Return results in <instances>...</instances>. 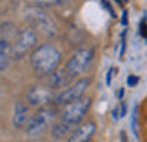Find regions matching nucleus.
Returning a JSON list of instances; mask_svg holds the SVG:
<instances>
[{"mask_svg":"<svg viewBox=\"0 0 147 142\" xmlns=\"http://www.w3.org/2000/svg\"><path fill=\"white\" fill-rule=\"evenodd\" d=\"M94 131H96V124L93 120L80 122L78 126H75V129H73L71 135L65 139V142H89L93 139Z\"/></svg>","mask_w":147,"mask_h":142,"instance_id":"nucleus-10","label":"nucleus"},{"mask_svg":"<svg viewBox=\"0 0 147 142\" xmlns=\"http://www.w3.org/2000/svg\"><path fill=\"white\" fill-rule=\"evenodd\" d=\"M116 2H118V4H120V5H123V4H125V2H127V0H116Z\"/></svg>","mask_w":147,"mask_h":142,"instance_id":"nucleus-21","label":"nucleus"},{"mask_svg":"<svg viewBox=\"0 0 147 142\" xmlns=\"http://www.w3.org/2000/svg\"><path fill=\"white\" fill-rule=\"evenodd\" d=\"M89 86H91V78H87V77L75 78L67 88L56 91V95H55V106L60 107V106L67 104V102H73V100H78V99H82V96H86V91H87Z\"/></svg>","mask_w":147,"mask_h":142,"instance_id":"nucleus-5","label":"nucleus"},{"mask_svg":"<svg viewBox=\"0 0 147 142\" xmlns=\"http://www.w3.org/2000/svg\"><path fill=\"white\" fill-rule=\"evenodd\" d=\"M122 13H123V15H122V24L127 27V22H129V15H127V11H122Z\"/></svg>","mask_w":147,"mask_h":142,"instance_id":"nucleus-16","label":"nucleus"},{"mask_svg":"<svg viewBox=\"0 0 147 142\" xmlns=\"http://www.w3.org/2000/svg\"><path fill=\"white\" fill-rule=\"evenodd\" d=\"M133 129L136 133V111H133Z\"/></svg>","mask_w":147,"mask_h":142,"instance_id":"nucleus-20","label":"nucleus"},{"mask_svg":"<svg viewBox=\"0 0 147 142\" xmlns=\"http://www.w3.org/2000/svg\"><path fill=\"white\" fill-rule=\"evenodd\" d=\"M136 84H138V77H134V75L127 77V86H136Z\"/></svg>","mask_w":147,"mask_h":142,"instance_id":"nucleus-15","label":"nucleus"},{"mask_svg":"<svg viewBox=\"0 0 147 142\" xmlns=\"http://www.w3.org/2000/svg\"><path fill=\"white\" fill-rule=\"evenodd\" d=\"M11 44L5 38H0V73L5 71L13 62V53H11Z\"/></svg>","mask_w":147,"mask_h":142,"instance_id":"nucleus-13","label":"nucleus"},{"mask_svg":"<svg viewBox=\"0 0 147 142\" xmlns=\"http://www.w3.org/2000/svg\"><path fill=\"white\" fill-rule=\"evenodd\" d=\"M31 2L35 4V5H46V4L51 2V0H31Z\"/></svg>","mask_w":147,"mask_h":142,"instance_id":"nucleus-18","label":"nucleus"},{"mask_svg":"<svg viewBox=\"0 0 147 142\" xmlns=\"http://www.w3.org/2000/svg\"><path fill=\"white\" fill-rule=\"evenodd\" d=\"M91 104L93 102H91L89 96H82V99H78V100L67 102V104L58 107V118L67 122V124H71V126H78L89 113Z\"/></svg>","mask_w":147,"mask_h":142,"instance_id":"nucleus-3","label":"nucleus"},{"mask_svg":"<svg viewBox=\"0 0 147 142\" xmlns=\"http://www.w3.org/2000/svg\"><path fill=\"white\" fill-rule=\"evenodd\" d=\"M73 80H75V77H73L65 67H58V69H55L53 73H49L46 77V86L51 88L53 91H60V89L69 86Z\"/></svg>","mask_w":147,"mask_h":142,"instance_id":"nucleus-9","label":"nucleus"},{"mask_svg":"<svg viewBox=\"0 0 147 142\" xmlns=\"http://www.w3.org/2000/svg\"><path fill=\"white\" fill-rule=\"evenodd\" d=\"M73 129H75V126H71V124L56 118V120L53 122V126H51V129H49V133H51V137H53L55 140H65L71 135Z\"/></svg>","mask_w":147,"mask_h":142,"instance_id":"nucleus-12","label":"nucleus"},{"mask_svg":"<svg viewBox=\"0 0 147 142\" xmlns=\"http://www.w3.org/2000/svg\"><path fill=\"white\" fill-rule=\"evenodd\" d=\"M113 118H115V120H118V118H120V109H118V107H115V109H113Z\"/></svg>","mask_w":147,"mask_h":142,"instance_id":"nucleus-19","label":"nucleus"},{"mask_svg":"<svg viewBox=\"0 0 147 142\" xmlns=\"http://www.w3.org/2000/svg\"><path fill=\"white\" fill-rule=\"evenodd\" d=\"M115 71H116V67H111V69L107 71V77H105V84H107V86H111V80H113V77H115Z\"/></svg>","mask_w":147,"mask_h":142,"instance_id":"nucleus-14","label":"nucleus"},{"mask_svg":"<svg viewBox=\"0 0 147 142\" xmlns=\"http://www.w3.org/2000/svg\"><path fill=\"white\" fill-rule=\"evenodd\" d=\"M31 106L27 104L26 100H18L13 107V126L16 129H26V126L29 124V118H31Z\"/></svg>","mask_w":147,"mask_h":142,"instance_id":"nucleus-11","label":"nucleus"},{"mask_svg":"<svg viewBox=\"0 0 147 142\" xmlns=\"http://www.w3.org/2000/svg\"><path fill=\"white\" fill-rule=\"evenodd\" d=\"M55 95L56 91H53L51 88L44 86V84H35L27 89L26 93V102L35 109L40 107H47V106H55Z\"/></svg>","mask_w":147,"mask_h":142,"instance_id":"nucleus-8","label":"nucleus"},{"mask_svg":"<svg viewBox=\"0 0 147 142\" xmlns=\"http://www.w3.org/2000/svg\"><path fill=\"white\" fill-rule=\"evenodd\" d=\"M38 46V33L33 27H22L16 33L13 44H11V53H13V60H22L24 56H29L31 51Z\"/></svg>","mask_w":147,"mask_h":142,"instance_id":"nucleus-4","label":"nucleus"},{"mask_svg":"<svg viewBox=\"0 0 147 142\" xmlns=\"http://www.w3.org/2000/svg\"><path fill=\"white\" fill-rule=\"evenodd\" d=\"M125 113H127V104H125V102H122V106H120V117H125Z\"/></svg>","mask_w":147,"mask_h":142,"instance_id":"nucleus-17","label":"nucleus"},{"mask_svg":"<svg viewBox=\"0 0 147 142\" xmlns=\"http://www.w3.org/2000/svg\"><path fill=\"white\" fill-rule=\"evenodd\" d=\"M29 64L38 77H47L49 73L58 69L62 64V51L51 42L40 44L31 51Z\"/></svg>","mask_w":147,"mask_h":142,"instance_id":"nucleus-1","label":"nucleus"},{"mask_svg":"<svg viewBox=\"0 0 147 142\" xmlns=\"http://www.w3.org/2000/svg\"><path fill=\"white\" fill-rule=\"evenodd\" d=\"M58 118V107L56 106H47L40 107L31 115L29 124L26 126V135L27 137H40L42 133H46L47 129H51L53 122Z\"/></svg>","mask_w":147,"mask_h":142,"instance_id":"nucleus-2","label":"nucleus"},{"mask_svg":"<svg viewBox=\"0 0 147 142\" xmlns=\"http://www.w3.org/2000/svg\"><path fill=\"white\" fill-rule=\"evenodd\" d=\"M27 20L31 22V27L36 33H42L46 37H55L56 35V24L55 20L46 13V11L40 9V5H35V7L27 9Z\"/></svg>","mask_w":147,"mask_h":142,"instance_id":"nucleus-7","label":"nucleus"},{"mask_svg":"<svg viewBox=\"0 0 147 142\" xmlns=\"http://www.w3.org/2000/svg\"><path fill=\"white\" fill-rule=\"evenodd\" d=\"M93 58H94V49L93 48H78V49L73 51V55L67 58L65 69L76 78V77H80L84 71L89 69V66L93 64Z\"/></svg>","mask_w":147,"mask_h":142,"instance_id":"nucleus-6","label":"nucleus"}]
</instances>
